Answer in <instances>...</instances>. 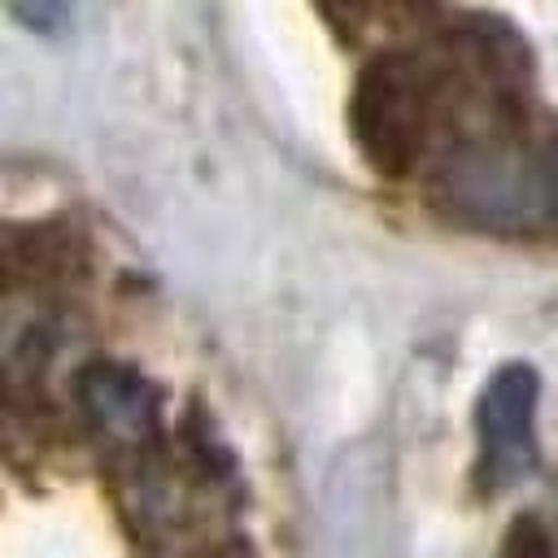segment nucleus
Masks as SVG:
<instances>
[{"mask_svg": "<svg viewBox=\"0 0 558 558\" xmlns=\"http://www.w3.org/2000/svg\"><path fill=\"white\" fill-rule=\"evenodd\" d=\"M432 196L484 231H536L558 222V144L532 135L523 113L449 148L427 170Z\"/></svg>", "mask_w": 558, "mask_h": 558, "instance_id": "nucleus-1", "label": "nucleus"}, {"mask_svg": "<svg viewBox=\"0 0 558 558\" xmlns=\"http://www.w3.org/2000/svg\"><path fill=\"white\" fill-rule=\"evenodd\" d=\"M536 405L541 379L532 366L510 362L493 371L475 405V436H480V480L488 493H506L536 471Z\"/></svg>", "mask_w": 558, "mask_h": 558, "instance_id": "nucleus-2", "label": "nucleus"}, {"mask_svg": "<svg viewBox=\"0 0 558 558\" xmlns=\"http://www.w3.org/2000/svg\"><path fill=\"white\" fill-rule=\"evenodd\" d=\"M554 527H558V480H554Z\"/></svg>", "mask_w": 558, "mask_h": 558, "instance_id": "nucleus-3", "label": "nucleus"}]
</instances>
